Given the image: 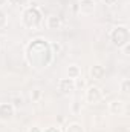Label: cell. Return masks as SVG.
I'll use <instances>...</instances> for the list:
<instances>
[{
  "label": "cell",
  "mask_w": 130,
  "mask_h": 132,
  "mask_svg": "<svg viewBox=\"0 0 130 132\" xmlns=\"http://www.w3.org/2000/svg\"><path fill=\"white\" fill-rule=\"evenodd\" d=\"M77 89V80L72 78H61L58 81V91L61 95H70Z\"/></svg>",
  "instance_id": "5"
},
{
  "label": "cell",
  "mask_w": 130,
  "mask_h": 132,
  "mask_svg": "<svg viewBox=\"0 0 130 132\" xmlns=\"http://www.w3.org/2000/svg\"><path fill=\"white\" fill-rule=\"evenodd\" d=\"M121 51H123V54H124L126 57H129V55H130V43H127L126 46H123V48H121Z\"/></svg>",
  "instance_id": "20"
},
{
  "label": "cell",
  "mask_w": 130,
  "mask_h": 132,
  "mask_svg": "<svg viewBox=\"0 0 130 132\" xmlns=\"http://www.w3.org/2000/svg\"><path fill=\"white\" fill-rule=\"evenodd\" d=\"M66 72H67V78H72V80H78L81 77V68L78 65H69Z\"/></svg>",
  "instance_id": "11"
},
{
  "label": "cell",
  "mask_w": 130,
  "mask_h": 132,
  "mask_svg": "<svg viewBox=\"0 0 130 132\" xmlns=\"http://www.w3.org/2000/svg\"><path fill=\"white\" fill-rule=\"evenodd\" d=\"M6 25H8V17H6V12L0 8V29L6 28Z\"/></svg>",
  "instance_id": "14"
},
{
  "label": "cell",
  "mask_w": 130,
  "mask_h": 132,
  "mask_svg": "<svg viewBox=\"0 0 130 132\" xmlns=\"http://www.w3.org/2000/svg\"><path fill=\"white\" fill-rule=\"evenodd\" d=\"M66 132H84V128H83V125L73 121V123H69L66 126Z\"/></svg>",
  "instance_id": "12"
},
{
  "label": "cell",
  "mask_w": 130,
  "mask_h": 132,
  "mask_svg": "<svg viewBox=\"0 0 130 132\" xmlns=\"http://www.w3.org/2000/svg\"><path fill=\"white\" fill-rule=\"evenodd\" d=\"M46 28H48V29H52V31L60 29V28H61V17L57 15V14L48 15V19H46Z\"/></svg>",
  "instance_id": "8"
},
{
  "label": "cell",
  "mask_w": 130,
  "mask_h": 132,
  "mask_svg": "<svg viewBox=\"0 0 130 132\" xmlns=\"http://www.w3.org/2000/svg\"><path fill=\"white\" fill-rule=\"evenodd\" d=\"M26 62L32 68H46L52 60V51L46 40L37 38L26 46Z\"/></svg>",
  "instance_id": "1"
},
{
  "label": "cell",
  "mask_w": 130,
  "mask_h": 132,
  "mask_svg": "<svg viewBox=\"0 0 130 132\" xmlns=\"http://www.w3.org/2000/svg\"><path fill=\"white\" fill-rule=\"evenodd\" d=\"M41 97H43V92H41L40 89H34L32 92H31V100L35 101V103H37V101H40Z\"/></svg>",
  "instance_id": "15"
},
{
  "label": "cell",
  "mask_w": 130,
  "mask_h": 132,
  "mask_svg": "<svg viewBox=\"0 0 130 132\" xmlns=\"http://www.w3.org/2000/svg\"><path fill=\"white\" fill-rule=\"evenodd\" d=\"M72 112H73V114H75V115H77V114H80V112H81V108H80V103H78V101H77V100H75V101H73V103H72Z\"/></svg>",
  "instance_id": "17"
},
{
  "label": "cell",
  "mask_w": 130,
  "mask_h": 132,
  "mask_svg": "<svg viewBox=\"0 0 130 132\" xmlns=\"http://www.w3.org/2000/svg\"><path fill=\"white\" fill-rule=\"evenodd\" d=\"M15 115V106L12 103H0V121H11Z\"/></svg>",
  "instance_id": "6"
},
{
  "label": "cell",
  "mask_w": 130,
  "mask_h": 132,
  "mask_svg": "<svg viewBox=\"0 0 130 132\" xmlns=\"http://www.w3.org/2000/svg\"><path fill=\"white\" fill-rule=\"evenodd\" d=\"M14 5H18V6H23V8H26L28 5H29V0H11Z\"/></svg>",
  "instance_id": "18"
},
{
  "label": "cell",
  "mask_w": 130,
  "mask_h": 132,
  "mask_svg": "<svg viewBox=\"0 0 130 132\" xmlns=\"http://www.w3.org/2000/svg\"><path fill=\"white\" fill-rule=\"evenodd\" d=\"M43 22V14L40 11L38 6L31 5V6H26L22 12V25L26 28V29H37Z\"/></svg>",
  "instance_id": "2"
},
{
  "label": "cell",
  "mask_w": 130,
  "mask_h": 132,
  "mask_svg": "<svg viewBox=\"0 0 130 132\" xmlns=\"http://www.w3.org/2000/svg\"><path fill=\"white\" fill-rule=\"evenodd\" d=\"M6 2H8V0H0V6H3V5H6Z\"/></svg>",
  "instance_id": "23"
},
{
  "label": "cell",
  "mask_w": 130,
  "mask_h": 132,
  "mask_svg": "<svg viewBox=\"0 0 130 132\" xmlns=\"http://www.w3.org/2000/svg\"><path fill=\"white\" fill-rule=\"evenodd\" d=\"M119 89H121V92L123 94H129L130 92V80L129 78H123L121 80V83H119Z\"/></svg>",
  "instance_id": "13"
},
{
  "label": "cell",
  "mask_w": 130,
  "mask_h": 132,
  "mask_svg": "<svg viewBox=\"0 0 130 132\" xmlns=\"http://www.w3.org/2000/svg\"><path fill=\"white\" fill-rule=\"evenodd\" d=\"M78 12L81 15H92L95 12L97 3L95 0H78Z\"/></svg>",
  "instance_id": "7"
},
{
  "label": "cell",
  "mask_w": 130,
  "mask_h": 132,
  "mask_svg": "<svg viewBox=\"0 0 130 132\" xmlns=\"http://www.w3.org/2000/svg\"><path fill=\"white\" fill-rule=\"evenodd\" d=\"M106 75V68L101 65H94L90 68V78L94 80H101Z\"/></svg>",
  "instance_id": "10"
},
{
  "label": "cell",
  "mask_w": 130,
  "mask_h": 132,
  "mask_svg": "<svg viewBox=\"0 0 130 132\" xmlns=\"http://www.w3.org/2000/svg\"><path fill=\"white\" fill-rule=\"evenodd\" d=\"M104 98V94L101 91V88L98 86H89L86 89V101L90 104H98L101 100Z\"/></svg>",
  "instance_id": "4"
},
{
  "label": "cell",
  "mask_w": 130,
  "mask_h": 132,
  "mask_svg": "<svg viewBox=\"0 0 130 132\" xmlns=\"http://www.w3.org/2000/svg\"><path fill=\"white\" fill-rule=\"evenodd\" d=\"M49 46H51V51H52V54L55 55V54H60L61 52V45L60 43H49Z\"/></svg>",
  "instance_id": "16"
},
{
  "label": "cell",
  "mask_w": 130,
  "mask_h": 132,
  "mask_svg": "<svg viewBox=\"0 0 130 132\" xmlns=\"http://www.w3.org/2000/svg\"><path fill=\"white\" fill-rule=\"evenodd\" d=\"M109 38H110V43L121 49L123 46H126L127 43H130V31L126 25H118V26H113L109 32Z\"/></svg>",
  "instance_id": "3"
},
{
  "label": "cell",
  "mask_w": 130,
  "mask_h": 132,
  "mask_svg": "<svg viewBox=\"0 0 130 132\" xmlns=\"http://www.w3.org/2000/svg\"><path fill=\"white\" fill-rule=\"evenodd\" d=\"M103 3H104L106 6H113V5L118 3V0H103Z\"/></svg>",
  "instance_id": "21"
},
{
  "label": "cell",
  "mask_w": 130,
  "mask_h": 132,
  "mask_svg": "<svg viewBox=\"0 0 130 132\" xmlns=\"http://www.w3.org/2000/svg\"><path fill=\"white\" fill-rule=\"evenodd\" d=\"M126 109V103L123 100H113L109 103V112L113 115H121Z\"/></svg>",
  "instance_id": "9"
},
{
  "label": "cell",
  "mask_w": 130,
  "mask_h": 132,
  "mask_svg": "<svg viewBox=\"0 0 130 132\" xmlns=\"http://www.w3.org/2000/svg\"><path fill=\"white\" fill-rule=\"evenodd\" d=\"M28 132H41V129H40L38 126H31V128L28 129Z\"/></svg>",
  "instance_id": "22"
},
{
  "label": "cell",
  "mask_w": 130,
  "mask_h": 132,
  "mask_svg": "<svg viewBox=\"0 0 130 132\" xmlns=\"http://www.w3.org/2000/svg\"><path fill=\"white\" fill-rule=\"evenodd\" d=\"M41 132H61V129L58 126H48V128H44V131Z\"/></svg>",
  "instance_id": "19"
}]
</instances>
